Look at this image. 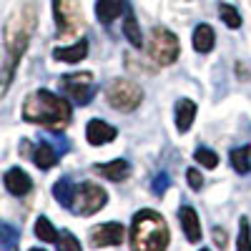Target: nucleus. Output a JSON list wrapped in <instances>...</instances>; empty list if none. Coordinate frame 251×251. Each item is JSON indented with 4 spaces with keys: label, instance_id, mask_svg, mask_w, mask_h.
<instances>
[{
    "label": "nucleus",
    "instance_id": "obj_3",
    "mask_svg": "<svg viewBox=\"0 0 251 251\" xmlns=\"http://www.w3.org/2000/svg\"><path fill=\"white\" fill-rule=\"evenodd\" d=\"M131 251H166L171 241L169 224L158 211L143 208L131 219Z\"/></svg>",
    "mask_w": 251,
    "mask_h": 251
},
{
    "label": "nucleus",
    "instance_id": "obj_29",
    "mask_svg": "<svg viewBox=\"0 0 251 251\" xmlns=\"http://www.w3.org/2000/svg\"><path fill=\"white\" fill-rule=\"evenodd\" d=\"M186 181H188V186H191L194 191H201L203 188V176L199 174V169H188L186 171Z\"/></svg>",
    "mask_w": 251,
    "mask_h": 251
},
{
    "label": "nucleus",
    "instance_id": "obj_9",
    "mask_svg": "<svg viewBox=\"0 0 251 251\" xmlns=\"http://www.w3.org/2000/svg\"><path fill=\"white\" fill-rule=\"evenodd\" d=\"M126 239V228L118 221H108V224H98L91 228V246L100 249V246H118Z\"/></svg>",
    "mask_w": 251,
    "mask_h": 251
},
{
    "label": "nucleus",
    "instance_id": "obj_28",
    "mask_svg": "<svg viewBox=\"0 0 251 251\" xmlns=\"http://www.w3.org/2000/svg\"><path fill=\"white\" fill-rule=\"evenodd\" d=\"M169 186H171V176H169V174H158V176L153 178V183H151V188H153L156 196H163Z\"/></svg>",
    "mask_w": 251,
    "mask_h": 251
},
{
    "label": "nucleus",
    "instance_id": "obj_20",
    "mask_svg": "<svg viewBox=\"0 0 251 251\" xmlns=\"http://www.w3.org/2000/svg\"><path fill=\"white\" fill-rule=\"evenodd\" d=\"M228 158H231V166H234L236 174L246 176V174L251 171V146H249V143H246V146H239V149H234Z\"/></svg>",
    "mask_w": 251,
    "mask_h": 251
},
{
    "label": "nucleus",
    "instance_id": "obj_22",
    "mask_svg": "<svg viewBox=\"0 0 251 251\" xmlns=\"http://www.w3.org/2000/svg\"><path fill=\"white\" fill-rule=\"evenodd\" d=\"M35 236L40 241H46V244H55L58 241V231H55V226L46 219V216H40L35 221Z\"/></svg>",
    "mask_w": 251,
    "mask_h": 251
},
{
    "label": "nucleus",
    "instance_id": "obj_12",
    "mask_svg": "<svg viewBox=\"0 0 251 251\" xmlns=\"http://www.w3.org/2000/svg\"><path fill=\"white\" fill-rule=\"evenodd\" d=\"M96 174L106 176L113 183H121V181H126V178L131 176V163L123 161V158H116V161H108V163H98L96 166Z\"/></svg>",
    "mask_w": 251,
    "mask_h": 251
},
{
    "label": "nucleus",
    "instance_id": "obj_21",
    "mask_svg": "<svg viewBox=\"0 0 251 251\" xmlns=\"http://www.w3.org/2000/svg\"><path fill=\"white\" fill-rule=\"evenodd\" d=\"M73 191H75V183H73L71 178H60V181H55V186H53V196H55V201H58L60 206H66V208H71Z\"/></svg>",
    "mask_w": 251,
    "mask_h": 251
},
{
    "label": "nucleus",
    "instance_id": "obj_5",
    "mask_svg": "<svg viewBox=\"0 0 251 251\" xmlns=\"http://www.w3.org/2000/svg\"><path fill=\"white\" fill-rule=\"evenodd\" d=\"M106 100L108 106L121 111V113H131L141 106L143 100V88L138 86L136 80H128V78H116L111 86L106 88Z\"/></svg>",
    "mask_w": 251,
    "mask_h": 251
},
{
    "label": "nucleus",
    "instance_id": "obj_8",
    "mask_svg": "<svg viewBox=\"0 0 251 251\" xmlns=\"http://www.w3.org/2000/svg\"><path fill=\"white\" fill-rule=\"evenodd\" d=\"M60 88L68 100L78 103V106H88L96 91V80L91 73H71L60 78Z\"/></svg>",
    "mask_w": 251,
    "mask_h": 251
},
{
    "label": "nucleus",
    "instance_id": "obj_32",
    "mask_svg": "<svg viewBox=\"0 0 251 251\" xmlns=\"http://www.w3.org/2000/svg\"><path fill=\"white\" fill-rule=\"evenodd\" d=\"M199 251H208V249H199Z\"/></svg>",
    "mask_w": 251,
    "mask_h": 251
},
{
    "label": "nucleus",
    "instance_id": "obj_17",
    "mask_svg": "<svg viewBox=\"0 0 251 251\" xmlns=\"http://www.w3.org/2000/svg\"><path fill=\"white\" fill-rule=\"evenodd\" d=\"M194 118H196V103L191 98H181L176 103V128H178V133H186L191 128Z\"/></svg>",
    "mask_w": 251,
    "mask_h": 251
},
{
    "label": "nucleus",
    "instance_id": "obj_10",
    "mask_svg": "<svg viewBox=\"0 0 251 251\" xmlns=\"http://www.w3.org/2000/svg\"><path fill=\"white\" fill-rule=\"evenodd\" d=\"M116 136H118V131L113 128L111 123L100 121V118H93V121H88V126H86V138H88L91 146H106V143H111Z\"/></svg>",
    "mask_w": 251,
    "mask_h": 251
},
{
    "label": "nucleus",
    "instance_id": "obj_4",
    "mask_svg": "<svg viewBox=\"0 0 251 251\" xmlns=\"http://www.w3.org/2000/svg\"><path fill=\"white\" fill-rule=\"evenodd\" d=\"M53 18H55V33L60 40L78 38L86 28L80 0H53Z\"/></svg>",
    "mask_w": 251,
    "mask_h": 251
},
{
    "label": "nucleus",
    "instance_id": "obj_27",
    "mask_svg": "<svg viewBox=\"0 0 251 251\" xmlns=\"http://www.w3.org/2000/svg\"><path fill=\"white\" fill-rule=\"evenodd\" d=\"M194 158H196L201 166H206L208 171H211V169H216V166H219V156H216L211 149H196Z\"/></svg>",
    "mask_w": 251,
    "mask_h": 251
},
{
    "label": "nucleus",
    "instance_id": "obj_18",
    "mask_svg": "<svg viewBox=\"0 0 251 251\" xmlns=\"http://www.w3.org/2000/svg\"><path fill=\"white\" fill-rule=\"evenodd\" d=\"M194 48L199 50V53H211L214 50V46H216V33H214V28L211 25H206V23H201V25H196V30H194Z\"/></svg>",
    "mask_w": 251,
    "mask_h": 251
},
{
    "label": "nucleus",
    "instance_id": "obj_7",
    "mask_svg": "<svg viewBox=\"0 0 251 251\" xmlns=\"http://www.w3.org/2000/svg\"><path fill=\"white\" fill-rule=\"evenodd\" d=\"M106 203H108V194L103 191L98 183H80V186H75V191H73L71 211L78 214V216H93Z\"/></svg>",
    "mask_w": 251,
    "mask_h": 251
},
{
    "label": "nucleus",
    "instance_id": "obj_14",
    "mask_svg": "<svg viewBox=\"0 0 251 251\" xmlns=\"http://www.w3.org/2000/svg\"><path fill=\"white\" fill-rule=\"evenodd\" d=\"M86 55H88V40L86 38H80L73 46H63V48L53 50V58L58 63H80Z\"/></svg>",
    "mask_w": 251,
    "mask_h": 251
},
{
    "label": "nucleus",
    "instance_id": "obj_25",
    "mask_svg": "<svg viewBox=\"0 0 251 251\" xmlns=\"http://www.w3.org/2000/svg\"><path fill=\"white\" fill-rule=\"evenodd\" d=\"M55 244H58V251H83V249H80V241H78L71 231H60Z\"/></svg>",
    "mask_w": 251,
    "mask_h": 251
},
{
    "label": "nucleus",
    "instance_id": "obj_30",
    "mask_svg": "<svg viewBox=\"0 0 251 251\" xmlns=\"http://www.w3.org/2000/svg\"><path fill=\"white\" fill-rule=\"evenodd\" d=\"M214 241H216V246H219V249H224V246H226V236H224V228H214Z\"/></svg>",
    "mask_w": 251,
    "mask_h": 251
},
{
    "label": "nucleus",
    "instance_id": "obj_16",
    "mask_svg": "<svg viewBox=\"0 0 251 251\" xmlns=\"http://www.w3.org/2000/svg\"><path fill=\"white\" fill-rule=\"evenodd\" d=\"M58 153L60 151L53 149L50 141H40L35 146V151H33V163L38 166L40 171H48V169H53V166L58 163Z\"/></svg>",
    "mask_w": 251,
    "mask_h": 251
},
{
    "label": "nucleus",
    "instance_id": "obj_2",
    "mask_svg": "<svg viewBox=\"0 0 251 251\" xmlns=\"http://www.w3.org/2000/svg\"><path fill=\"white\" fill-rule=\"evenodd\" d=\"M23 118L28 123L46 126L50 131H63L71 123V103L46 88L30 93L23 103Z\"/></svg>",
    "mask_w": 251,
    "mask_h": 251
},
{
    "label": "nucleus",
    "instance_id": "obj_1",
    "mask_svg": "<svg viewBox=\"0 0 251 251\" xmlns=\"http://www.w3.org/2000/svg\"><path fill=\"white\" fill-rule=\"evenodd\" d=\"M38 25V8L33 0H23L5 23V53H8V71H5V88L15 73L20 55L28 50V43Z\"/></svg>",
    "mask_w": 251,
    "mask_h": 251
},
{
    "label": "nucleus",
    "instance_id": "obj_11",
    "mask_svg": "<svg viewBox=\"0 0 251 251\" xmlns=\"http://www.w3.org/2000/svg\"><path fill=\"white\" fill-rule=\"evenodd\" d=\"M178 221H181V228H183V234H186V241L199 244L201 241V221H199V214L194 211L191 206H181L178 208Z\"/></svg>",
    "mask_w": 251,
    "mask_h": 251
},
{
    "label": "nucleus",
    "instance_id": "obj_15",
    "mask_svg": "<svg viewBox=\"0 0 251 251\" xmlns=\"http://www.w3.org/2000/svg\"><path fill=\"white\" fill-rule=\"evenodd\" d=\"M123 13H126V0H98L96 3V15L103 25H111Z\"/></svg>",
    "mask_w": 251,
    "mask_h": 251
},
{
    "label": "nucleus",
    "instance_id": "obj_6",
    "mask_svg": "<svg viewBox=\"0 0 251 251\" xmlns=\"http://www.w3.org/2000/svg\"><path fill=\"white\" fill-rule=\"evenodd\" d=\"M149 53L158 66H171V63H176V58L181 53V43H178L176 33L163 28V25H156L151 30V38H149Z\"/></svg>",
    "mask_w": 251,
    "mask_h": 251
},
{
    "label": "nucleus",
    "instance_id": "obj_23",
    "mask_svg": "<svg viewBox=\"0 0 251 251\" xmlns=\"http://www.w3.org/2000/svg\"><path fill=\"white\" fill-rule=\"evenodd\" d=\"M219 15H221V20L228 25V28H241V15H239V10L234 8V5H228V3H221L219 5Z\"/></svg>",
    "mask_w": 251,
    "mask_h": 251
},
{
    "label": "nucleus",
    "instance_id": "obj_31",
    "mask_svg": "<svg viewBox=\"0 0 251 251\" xmlns=\"http://www.w3.org/2000/svg\"><path fill=\"white\" fill-rule=\"evenodd\" d=\"M30 251H46V249H30Z\"/></svg>",
    "mask_w": 251,
    "mask_h": 251
},
{
    "label": "nucleus",
    "instance_id": "obj_26",
    "mask_svg": "<svg viewBox=\"0 0 251 251\" xmlns=\"http://www.w3.org/2000/svg\"><path fill=\"white\" fill-rule=\"evenodd\" d=\"M18 239H20V231H18V228L10 226V224H3V221H0V244L13 249Z\"/></svg>",
    "mask_w": 251,
    "mask_h": 251
},
{
    "label": "nucleus",
    "instance_id": "obj_19",
    "mask_svg": "<svg viewBox=\"0 0 251 251\" xmlns=\"http://www.w3.org/2000/svg\"><path fill=\"white\" fill-rule=\"evenodd\" d=\"M123 35H126V40L133 46V48H141L143 46V33H141V25H138V20H136V15L126 8V20H123Z\"/></svg>",
    "mask_w": 251,
    "mask_h": 251
},
{
    "label": "nucleus",
    "instance_id": "obj_24",
    "mask_svg": "<svg viewBox=\"0 0 251 251\" xmlns=\"http://www.w3.org/2000/svg\"><path fill=\"white\" fill-rule=\"evenodd\" d=\"M236 251H251V226L249 219H239V239H236Z\"/></svg>",
    "mask_w": 251,
    "mask_h": 251
},
{
    "label": "nucleus",
    "instance_id": "obj_13",
    "mask_svg": "<svg viewBox=\"0 0 251 251\" xmlns=\"http://www.w3.org/2000/svg\"><path fill=\"white\" fill-rule=\"evenodd\" d=\"M3 183H5V188H8L13 196H25L30 188H33V181H30V176L23 169H10L5 174Z\"/></svg>",
    "mask_w": 251,
    "mask_h": 251
}]
</instances>
